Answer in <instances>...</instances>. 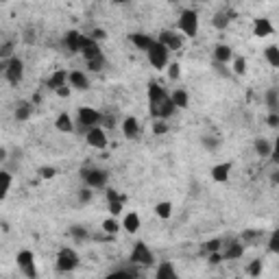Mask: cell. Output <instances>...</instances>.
<instances>
[{
	"label": "cell",
	"mask_w": 279,
	"mask_h": 279,
	"mask_svg": "<svg viewBox=\"0 0 279 279\" xmlns=\"http://www.w3.org/2000/svg\"><path fill=\"white\" fill-rule=\"evenodd\" d=\"M177 112V105L172 103V96L157 85L155 81L149 83V113L153 120H168Z\"/></svg>",
	"instance_id": "1"
},
{
	"label": "cell",
	"mask_w": 279,
	"mask_h": 279,
	"mask_svg": "<svg viewBox=\"0 0 279 279\" xmlns=\"http://www.w3.org/2000/svg\"><path fill=\"white\" fill-rule=\"evenodd\" d=\"M81 181L92 190H105L107 181H109V174H107V170H103V168L87 166V168H81Z\"/></svg>",
	"instance_id": "2"
},
{
	"label": "cell",
	"mask_w": 279,
	"mask_h": 279,
	"mask_svg": "<svg viewBox=\"0 0 279 279\" xmlns=\"http://www.w3.org/2000/svg\"><path fill=\"white\" fill-rule=\"evenodd\" d=\"M2 70L11 85H18L24 79V61L20 57H15V55L11 59H2Z\"/></svg>",
	"instance_id": "3"
},
{
	"label": "cell",
	"mask_w": 279,
	"mask_h": 279,
	"mask_svg": "<svg viewBox=\"0 0 279 279\" xmlns=\"http://www.w3.org/2000/svg\"><path fill=\"white\" fill-rule=\"evenodd\" d=\"M177 26L185 37H196L199 35V13L194 9H183L181 15H179Z\"/></svg>",
	"instance_id": "4"
},
{
	"label": "cell",
	"mask_w": 279,
	"mask_h": 279,
	"mask_svg": "<svg viewBox=\"0 0 279 279\" xmlns=\"http://www.w3.org/2000/svg\"><path fill=\"white\" fill-rule=\"evenodd\" d=\"M146 57H149V63L155 70H164V68H168V57H170V51H168V48L164 46L160 40H157L151 46V51L146 53Z\"/></svg>",
	"instance_id": "5"
},
{
	"label": "cell",
	"mask_w": 279,
	"mask_h": 279,
	"mask_svg": "<svg viewBox=\"0 0 279 279\" xmlns=\"http://www.w3.org/2000/svg\"><path fill=\"white\" fill-rule=\"evenodd\" d=\"M79 253L70 247H63L57 253V271L59 273H72L76 266H79Z\"/></svg>",
	"instance_id": "6"
},
{
	"label": "cell",
	"mask_w": 279,
	"mask_h": 279,
	"mask_svg": "<svg viewBox=\"0 0 279 279\" xmlns=\"http://www.w3.org/2000/svg\"><path fill=\"white\" fill-rule=\"evenodd\" d=\"M129 262H133L138 266H153L155 264V255H153V251L146 242H135V247L129 255Z\"/></svg>",
	"instance_id": "7"
},
{
	"label": "cell",
	"mask_w": 279,
	"mask_h": 279,
	"mask_svg": "<svg viewBox=\"0 0 279 279\" xmlns=\"http://www.w3.org/2000/svg\"><path fill=\"white\" fill-rule=\"evenodd\" d=\"M85 140H87V144H90L92 149H98V151H105L107 144H109L107 133H105V129H103L101 124H96V127L87 129V131H85Z\"/></svg>",
	"instance_id": "8"
},
{
	"label": "cell",
	"mask_w": 279,
	"mask_h": 279,
	"mask_svg": "<svg viewBox=\"0 0 279 279\" xmlns=\"http://www.w3.org/2000/svg\"><path fill=\"white\" fill-rule=\"evenodd\" d=\"M101 120H103V113L96 112V109H92V107H81L79 113H76V122H79L83 129L96 127V124H101Z\"/></svg>",
	"instance_id": "9"
},
{
	"label": "cell",
	"mask_w": 279,
	"mask_h": 279,
	"mask_svg": "<svg viewBox=\"0 0 279 279\" xmlns=\"http://www.w3.org/2000/svg\"><path fill=\"white\" fill-rule=\"evenodd\" d=\"M83 33L76 31V29H70L63 33V48L68 51V55H76L81 53V48H83Z\"/></svg>",
	"instance_id": "10"
},
{
	"label": "cell",
	"mask_w": 279,
	"mask_h": 279,
	"mask_svg": "<svg viewBox=\"0 0 279 279\" xmlns=\"http://www.w3.org/2000/svg\"><path fill=\"white\" fill-rule=\"evenodd\" d=\"M157 40H160L170 53L179 51V48L183 46V35H179V33H174V31H170V29H164L160 35H157Z\"/></svg>",
	"instance_id": "11"
},
{
	"label": "cell",
	"mask_w": 279,
	"mask_h": 279,
	"mask_svg": "<svg viewBox=\"0 0 279 279\" xmlns=\"http://www.w3.org/2000/svg\"><path fill=\"white\" fill-rule=\"evenodd\" d=\"M223 258L227 260H240L244 255V244L240 242V240H229V242L223 244Z\"/></svg>",
	"instance_id": "12"
},
{
	"label": "cell",
	"mask_w": 279,
	"mask_h": 279,
	"mask_svg": "<svg viewBox=\"0 0 279 279\" xmlns=\"http://www.w3.org/2000/svg\"><path fill=\"white\" fill-rule=\"evenodd\" d=\"M129 40H131V44H133V46L138 48V51H142V53H149L151 46L157 42L155 37H153V35H146V33H131Z\"/></svg>",
	"instance_id": "13"
},
{
	"label": "cell",
	"mask_w": 279,
	"mask_h": 279,
	"mask_svg": "<svg viewBox=\"0 0 279 279\" xmlns=\"http://www.w3.org/2000/svg\"><path fill=\"white\" fill-rule=\"evenodd\" d=\"M81 55H83L85 61H90V59L101 57L103 51H101V46H98L96 40H92L90 35H85V37H83V48H81Z\"/></svg>",
	"instance_id": "14"
},
{
	"label": "cell",
	"mask_w": 279,
	"mask_h": 279,
	"mask_svg": "<svg viewBox=\"0 0 279 279\" xmlns=\"http://www.w3.org/2000/svg\"><path fill=\"white\" fill-rule=\"evenodd\" d=\"M210 174H212V179H214L216 183H227L229 174H231V164H229V162L216 164V166H212Z\"/></svg>",
	"instance_id": "15"
},
{
	"label": "cell",
	"mask_w": 279,
	"mask_h": 279,
	"mask_svg": "<svg viewBox=\"0 0 279 279\" xmlns=\"http://www.w3.org/2000/svg\"><path fill=\"white\" fill-rule=\"evenodd\" d=\"M275 33V29H273V24H271V20L269 18H255L253 22V35L255 37H269Z\"/></svg>",
	"instance_id": "16"
},
{
	"label": "cell",
	"mask_w": 279,
	"mask_h": 279,
	"mask_svg": "<svg viewBox=\"0 0 279 279\" xmlns=\"http://www.w3.org/2000/svg\"><path fill=\"white\" fill-rule=\"evenodd\" d=\"M68 81H70V87H74V90H79V92L90 90V79H87V74L81 72V70H72Z\"/></svg>",
	"instance_id": "17"
},
{
	"label": "cell",
	"mask_w": 279,
	"mask_h": 279,
	"mask_svg": "<svg viewBox=\"0 0 279 279\" xmlns=\"http://www.w3.org/2000/svg\"><path fill=\"white\" fill-rule=\"evenodd\" d=\"M233 18H236V13L233 11H218V13L212 18V24H214V29H218V31H225L229 24L233 22Z\"/></svg>",
	"instance_id": "18"
},
{
	"label": "cell",
	"mask_w": 279,
	"mask_h": 279,
	"mask_svg": "<svg viewBox=\"0 0 279 279\" xmlns=\"http://www.w3.org/2000/svg\"><path fill=\"white\" fill-rule=\"evenodd\" d=\"M68 79H70V72H65V70H55V72L51 74V79H48V87H51L53 92H57L59 87L70 83Z\"/></svg>",
	"instance_id": "19"
},
{
	"label": "cell",
	"mask_w": 279,
	"mask_h": 279,
	"mask_svg": "<svg viewBox=\"0 0 279 279\" xmlns=\"http://www.w3.org/2000/svg\"><path fill=\"white\" fill-rule=\"evenodd\" d=\"M122 133H124V138H129V140L138 138V135H140V122H138V118H133V116L124 118L122 120Z\"/></svg>",
	"instance_id": "20"
},
{
	"label": "cell",
	"mask_w": 279,
	"mask_h": 279,
	"mask_svg": "<svg viewBox=\"0 0 279 279\" xmlns=\"http://www.w3.org/2000/svg\"><path fill=\"white\" fill-rule=\"evenodd\" d=\"M214 61L216 63H229V61H233L231 46H227V44H218V46L214 48Z\"/></svg>",
	"instance_id": "21"
},
{
	"label": "cell",
	"mask_w": 279,
	"mask_h": 279,
	"mask_svg": "<svg viewBox=\"0 0 279 279\" xmlns=\"http://www.w3.org/2000/svg\"><path fill=\"white\" fill-rule=\"evenodd\" d=\"M122 229L127 233H135L140 229V214H135V212H127L122 218Z\"/></svg>",
	"instance_id": "22"
},
{
	"label": "cell",
	"mask_w": 279,
	"mask_h": 279,
	"mask_svg": "<svg viewBox=\"0 0 279 279\" xmlns=\"http://www.w3.org/2000/svg\"><path fill=\"white\" fill-rule=\"evenodd\" d=\"M31 113H33V101H20L18 103V107H15V120L18 122H26V120L31 118Z\"/></svg>",
	"instance_id": "23"
},
{
	"label": "cell",
	"mask_w": 279,
	"mask_h": 279,
	"mask_svg": "<svg viewBox=\"0 0 279 279\" xmlns=\"http://www.w3.org/2000/svg\"><path fill=\"white\" fill-rule=\"evenodd\" d=\"M55 127H57V131H61V133H72L74 122L70 118V113H59L57 120H55Z\"/></svg>",
	"instance_id": "24"
},
{
	"label": "cell",
	"mask_w": 279,
	"mask_h": 279,
	"mask_svg": "<svg viewBox=\"0 0 279 279\" xmlns=\"http://www.w3.org/2000/svg\"><path fill=\"white\" fill-rule=\"evenodd\" d=\"M15 262H18V269L24 271V269L35 264V255H33V251H29V249H22L20 253L15 255Z\"/></svg>",
	"instance_id": "25"
},
{
	"label": "cell",
	"mask_w": 279,
	"mask_h": 279,
	"mask_svg": "<svg viewBox=\"0 0 279 279\" xmlns=\"http://www.w3.org/2000/svg\"><path fill=\"white\" fill-rule=\"evenodd\" d=\"M155 277L157 279H177V271H174V266L170 262H162V264L157 266Z\"/></svg>",
	"instance_id": "26"
},
{
	"label": "cell",
	"mask_w": 279,
	"mask_h": 279,
	"mask_svg": "<svg viewBox=\"0 0 279 279\" xmlns=\"http://www.w3.org/2000/svg\"><path fill=\"white\" fill-rule=\"evenodd\" d=\"M253 149H255V153H258L260 157H271L273 155V144L266 138H258L253 142Z\"/></svg>",
	"instance_id": "27"
},
{
	"label": "cell",
	"mask_w": 279,
	"mask_h": 279,
	"mask_svg": "<svg viewBox=\"0 0 279 279\" xmlns=\"http://www.w3.org/2000/svg\"><path fill=\"white\" fill-rule=\"evenodd\" d=\"M170 96H172V103L177 105V109H188V105H190V94L185 90L179 87V90H174Z\"/></svg>",
	"instance_id": "28"
},
{
	"label": "cell",
	"mask_w": 279,
	"mask_h": 279,
	"mask_svg": "<svg viewBox=\"0 0 279 279\" xmlns=\"http://www.w3.org/2000/svg\"><path fill=\"white\" fill-rule=\"evenodd\" d=\"M70 238H72L74 242H87L92 236H90V231H87V227H83V225H72V227H70Z\"/></svg>",
	"instance_id": "29"
},
{
	"label": "cell",
	"mask_w": 279,
	"mask_h": 279,
	"mask_svg": "<svg viewBox=\"0 0 279 279\" xmlns=\"http://www.w3.org/2000/svg\"><path fill=\"white\" fill-rule=\"evenodd\" d=\"M266 107H269V112H279V90L277 87H271V90H266Z\"/></svg>",
	"instance_id": "30"
},
{
	"label": "cell",
	"mask_w": 279,
	"mask_h": 279,
	"mask_svg": "<svg viewBox=\"0 0 279 279\" xmlns=\"http://www.w3.org/2000/svg\"><path fill=\"white\" fill-rule=\"evenodd\" d=\"M155 216L162 218V221H168L172 216V203L170 201H162V203L155 205Z\"/></svg>",
	"instance_id": "31"
},
{
	"label": "cell",
	"mask_w": 279,
	"mask_h": 279,
	"mask_svg": "<svg viewBox=\"0 0 279 279\" xmlns=\"http://www.w3.org/2000/svg\"><path fill=\"white\" fill-rule=\"evenodd\" d=\"M264 57L273 68H279V46H266L264 48Z\"/></svg>",
	"instance_id": "32"
},
{
	"label": "cell",
	"mask_w": 279,
	"mask_h": 279,
	"mask_svg": "<svg viewBox=\"0 0 279 279\" xmlns=\"http://www.w3.org/2000/svg\"><path fill=\"white\" fill-rule=\"evenodd\" d=\"M120 227H122V223H118L116 216L105 218V221H103V231H105V233H112V236H116V233L120 231Z\"/></svg>",
	"instance_id": "33"
},
{
	"label": "cell",
	"mask_w": 279,
	"mask_h": 279,
	"mask_svg": "<svg viewBox=\"0 0 279 279\" xmlns=\"http://www.w3.org/2000/svg\"><path fill=\"white\" fill-rule=\"evenodd\" d=\"M85 63H87V70H90V72H101L107 61H105V55H101V57L90 59V61H85Z\"/></svg>",
	"instance_id": "34"
},
{
	"label": "cell",
	"mask_w": 279,
	"mask_h": 279,
	"mask_svg": "<svg viewBox=\"0 0 279 279\" xmlns=\"http://www.w3.org/2000/svg\"><path fill=\"white\" fill-rule=\"evenodd\" d=\"M247 59L244 57H233V74H238V76H244L247 74Z\"/></svg>",
	"instance_id": "35"
},
{
	"label": "cell",
	"mask_w": 279,
	"mask_h": 279,
	"mask_svg": "<svg viewBox=\"0 0 279 279\" xmlns=\"http://www.w3.org/2000/svg\"><path fill=\"white\" fill-rule=\"evenodd\" d=\"M0 177H2V199H7L9 196V192H11V183H13V179H11V174L7 172V170H2L0 172Z\"/></svg>",
	"instance_id": "36"
},
{
	"label": "cell",
	"mask_w": 279,
	"mask_h": 279,
	"mask_svg": "<svg viewBox=\"0 0 279 279\" xmlns=\"http://www.w3.org/2000/svg\"><path fill=\"white\" fill-rule=\"evenodd\" d=\"M262 269H264V264H262V260H253L251 264L247 266V273L251 277H258V275H262Z\"/></svg>",
	"instance_id": "37"
},
{
	"label": "cell",
	"mask_w": 279,
	"mask_h": 279,
	"mask_svg": "<svg viewBox=\"0 0 279 279\" xmlns=\"http://www.w3.org/2000/svg\"><path fill=\"white\" fill-rule=\"evenodd\" d=\"M109 212H112V216H120L122 214V205H124V199H116V201H109Z\"/></svg>",
	"instance_id": "38"
},
{
	"label": "cell",
	"mask_w": 279,
	"mask_h": 279,
	"mask_svg": "<svg viewBox=\"0 0 279 279\" xmlns=\"http://www.w3.org/2000/svg\"><path fill=\"white\" fill-rule=\"evenodd\" d=\"M269 251H271V253H277L279 255V229H275V231L271 233V238H269Z\"/></svg>",
	"instance_id": "39"
},
{
	"label": "cell",
	"mask_w": 279,
	"mask_h": 279,
	"mask_svg": "<svg viewBox=\"0 0 279 279\" xmlns=\"http://www.w3.org/2000/svg\"><path fill=\"white\" fill-rule=\"evenodd\" d=\"M179 76H181V65H179L177 61L168 63V79H170V81H179Z\"/></svg>",
	"instance_id": "40"
},
{
	"label": "cell",
	"mask_w": 279,
	"mask_h": 279,
	"mask_svg": "<svg viewBox=\"0 0 279 279\" xmlns=\"http://www.w3.org/2000/svg\"><path fill=\"white\" fill-rule=\"evenodd\" d=\"M201 144H203L207 151H216L218 146H221V140H216V138H210V135H205V138H201Z\"/></svg>",
	"instance_id": "41"
},
{
	"label": "cell",
	"mask_w": 279,
	"mask_h": 279,
	"mask_svg": "<svg viewBox=\"0 0 279 279\" xmlns=\"http://www.w3.org/2000/svg\"><path fill=\"white\" fill-rule=\"evenodd\" d=\"M92 196H94V194H92V188H87V185H85V188H81V190H79V203H81V205L90 203Z\"/></svg>",
	"instance_id": "42"
},
{
	"label": "cell",
	"mask_w": 279,
	"mask_h": 279,
	"mask_svg": "<svg viewBox=\"0 0 279 279\" xmlns=\"http://www.w3.org/2000/svg\"><path fill=\"white\" fill-rule=\"evenodd\" d=\"M0 57H2V59H11V57H13V42H4L2 46H0Z\"/></svg>",
	"instance_id": "43"
},
{
	"label": "cell",
	"mask_w": 279,
	"mask_h": 279,
	"mask_svg": "<svg viewBox=\"0 0 279 279\" xmlns=\"http://www.w3.org/2000/svg\"><path fill=\"white\" fill-rule=\"evenodd\" d=\"M221 249H223V240H218V238L210 240V242H205V247H203L205 253H212V251H221Z\"/></svg>",
	"instance_id": "44"
},
{
	"label": "cell",
	"mask_w": 279,
	"mask_h": 279,
	"mask_svg": "<svg viewBox=\"0 0 279 279\" xmlns=\"http://www.w3.org/2000/svg\"><path fill=\"white\" fill-rule=\"evenodd\" d=\"M37 172H40L42 179H53L55 174H57V168H55V166H42Z\"/></svg>",
	"instance_id": "45"
},
{
	"label": "cell",
	"mask_w": 279,
	"mask_h": 279,
	"mask_svg": "<svg viewBox=\"0 0 279 279\" xmlns=\"http://www.w3.org/2000/svg\"><path fill=\"white\" fill-rule=\"evenodd\" d=\"M168 131V124L164 122V120H155V122H153V133L155 135H164Z\"/></svg>",
	"instance_id": "46"
},
{
	"label": "cell",
	"mask_w": 279,
	"mask_h": 279,
	"mask_svg": "<svg viewBox=\"0 0 279 279\" xmlns=\"http://www.w3.org/2000/svg\"><path fill=\"white\" fill-rule=\"evenodd\" d=\"M225 260L223 258V251H212V253H207V262H210V264H221V262Z\"/></svg>",
	"instance_id": "47"
},
{
	"label": "cell",
	"mask_w": 279,
	"mask_h": 279,
	"mask_svg": "<svg viewBox=\"0 0 279 279\" xmlns=\"http://www.w3.org/2000/svg\"><path fill=\"white\" fill-rule=\"evenodd\" d=\"M105 196H107V203H109V201H116V199H124V201H127V196L118 194V190H113V188H105Z\"/></svg>",
	"instance_id": "48"
},
{
	"label": "cell",
	"mask_w": 279,
	"mask_h": 279,
	"mask_svg": "<svg viewBox=\"0 0 279 279\" xmlns=\"http://www.w3.org/2000/svg\"><path fill=\"white\" fill-rule=\"evenodd\" d=\"M266 124L271 129H279V112H271L269 118H266Z\"/></svg>",
	"instance_id": "49"
},
{
	"label": "cell",
	"mask_w": 279,
	"mask_h": 279,
	"mask_svg": "<svg viewBox=\"0 0 279 279\" xmlns=\"http://www.w3.org/2000/svg\"><path fill=\"white\" fill-rule=\"evenodd\" d=\"M90 37L92 40H96V42H103V40H107V31L105 29H94L90 33Z\"/></svg>",
	"instance_id": "50"
},
{
	"label": "cell",
	"mask_w": 279,
	"mask_h": 279,
	"mask_svg": "<svg viewBox=\"0 0 279 279\" xmlns=\"http://www.w3.org/2000/svg\"><path fill=\"white\" fill-rule=\"evenodd\" d=\"M101 127H103V129H113V127H116V120H113V116H105V113H103Z\"/></svg>",
	"instance_id": "51"
},
{
	"label": "cell",
	"mask_w": 279,
	"mask_h": 279,
	"mask_svg": "<svg viewBox=\"0 0 279 279\" xmlns=\"http://www.w3.org/2000/svg\"><path fill=\"white\" fill-rule=\"evenodd\" d=\"M22 275H24V277H29V279H35L37 275H40V273H37V266L33 264V266H29V269H24V271H22Z\"/></svg>",
	"instance_id": "52"
},
{
	"label": "cell",
	"mask_w": 279,
	"mask_h": 279,
	"mask_svg": "<svg viewBox=\"0 0 279 279\" xmlns=\"http://www.w3.org/2000/svg\"><path fill=\"white\" fill-rule=\"evenodd\" d=\"M273 162L279 164V135H277V140H275V144H273Z\"/></svg>",
	"instance_id": "53"
},
{
	"label": "cell",
	"mask_w": 279,
	"mask_h": 279,
	"mask_svg": "<svg viewBox=\"0 0 279 279\" xmlns=\"http://www.w3.org/2000/svg\"><path fill=\"white\" fill-rule=\"evenodd\" d=\"M57 96H59V98H68V96H70V87H68V85L59 87V90H57Z\"/></svg>",
	"instance_id": "54"
},
{
	"label": "cell",
	"mask_w": 279,
	"mask_h": 279,
	"mask_svg": "<svg viewBox=\"0 0 279 279\" xmlns=\"http://www.w3.org/2000/svg\"><path fill=\"white\" fill-rule=\"evenodd\" d=\"M0 162H7V149L0 146Z\"/></svg>",
	"instance_id": "55"
},
{
	"label": "cell",
	"mask_w": 279,
	"mask_h": 279,
	"mask_svg": "<svg viewBox=\"0 0 279 279\" xmlns=\"http://www.w3.org/2000/svg\"><path fill=\"white\" fill-rule=\"evenodd\" d=\"M271 181H273V183H279V170H277V172H273V177H271Z\"/></svg>",
	"instance_id": "56"
},
{
	"label": "cell",
	"mask_w": 279,
	"mask_h": 279,
	"mask_svg": "<svg viewBox=\"0 0 279 279\" xmlns=\"http://www.w3.org/2000/svg\"><path fill=\"white\" fill-rule=\"evenodd\" d=\"M37 103H42V96L40 94H33V105H37Z\"/></svg>",
	"instance_id": "57"
},
{
	"label": "cell",
	"mask_w": 279,
	"mask_h": 279,
	"mask_svg": "<svg viewBox=\"0 0 279 279\" xmlns=\"http://www.w3.org/2000/svg\"><path fill=\"white\" fill-rule=\"evenodd\" d=\"M113 4H124V2H129V0H112Z\"/></svg>",
	"instance_id": "58"
},
{
	"label": "cell",
	"mask_w": 279,
	"mask_h": 279,
	"mask_svg": "<svg viewBox=\"0 0 279 279\" xmlns=\"http://www.w3.org/2000/svg\"><path fill=\"white\" fill-rule=\"evenodd\" d=\"M0 2H9V0H0Z\"/></svg>",
	"instance_id": "59"
}]
</instances>
